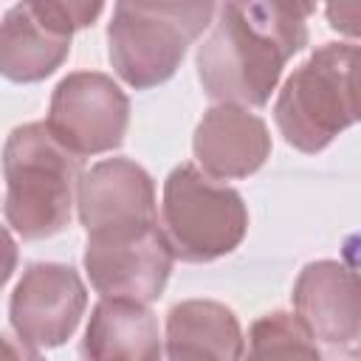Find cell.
<instances>
[{"label": "cell", "mask_w": 361, "mask_h": 361, "mask_svg": "<svg viewBox=\"0 0 361 361\" xmlns=\"http://www.w3.org/2000/svg\"><path fill=\"white\" fill-rule=\"evenodd\" d=\"M313 3H223L197 45V79L217 104L262 107L285 65L307 45Z\"/></svg>", "instance_id": "obj_1"}, {"label": "cell", "mask_w": 361, "mask_h": 361, "mask_svg": "<svg viewBox=\"0 0 361 361\" xmlns=\"http://www.w3.org/2000/svg\"><path fill=\"white\" fill-rule=\"evenodd\" d=\"M3 217L20 240H45L71 223L85 178L73 155L45 121H28L8 133L3 147Z\"/></svg>", "instance_id": "obj_2"}, {"label": "cell", "mask_w": 361, "mask_h": 361, "mask_svg": "<svg viewBox=\"0 0 361 361\" xmlns=\"http://www.w3.org/2000/svg\"><path fill=\"white\" fill-rule=\"evenodd\" d=\"M282 138L299 152H322L361 121V45H319L282 85L274 102Z\"/></svg>", "instance_id": "obj_3"}, {"label": "cell", "mask_w": 361, "mask_h": 361, "mask_svg": "<svg viewBox=\"0 0 361 361\" xmlns=\"http://www.w3.org/2000/svg\"><path fill=\"white\" fill-rule=\"evenodd\" d=\"M217 6L116 3L107 23V56L121 82L135 90L164 85L180 68L186 48L214 23Z\"/></svg>", "instance_id": "obj_4"}, {"label": "cell", "mask_w": 361, "mask_h": 361, "mask_svg": "<svg viewBox=\"0 0 361 361\" xmlns=\"http://www.w3.org/2000/svg\"><path fill=\"white\" fill-rule=\"evenodd\" d=\"M161 228L175 259L214 262L243 243L248 209L237 189L217 183L195 164H180L164 180Z\"/></svg>", "instance_id": "obj_5"}, {"label": "cell", "mask_w": 361, "mask_h": 361, "mask_svg": "<svg viewBox=\"0 0 361 361\" xmlns=\"http://www.w3.org/2000/svg\"><path fill=\"white\" fill-rule=\"evenodd\" d=\"M102 11V3L82 0H34L11 6L0 25L3 76L23 85L51 76L68 59L73 34L87 28Z\"/></svg>", "instance_id": "obj_6"}, {"label": "cell", "mask_w": 361, "mask_h": 361, "mask_svg": "<svg viewBox=\"0 0 361 361\" xmlns=\"http://www.w3.org/2000/svg\"><path fill=\"white\" fill-rule=\"evenodd\" d=\"M172 245L158 223L87 234L82 265L102 299L152 305L172 274Z\"/></svg>", "instance_id": "obj_7"}, {"label": "cell", "mask_w": 361, "mask_h": 361, "mask_svg": "<svg viewBox=\"0 0 361 361\" xmlns=\"http://www.w3.org/2000/svg\"><path fill=\"white\" fill-rule=\"evenodd\" d=\"M48 130L79 158L121 147L130 124V99L102 71H73L51 93Z\"/></svg>", "instance_id": "obj_8"}, {"label": "cell", "mask_w": 361, "mask_h": 361, "mask_svg": "<svg viewBox=\"0 0 361 361\" xmlns=\"http://www.w3.org/2000/svg\"><path fill=\"white\" fill-rule=\"evenodd\" d=\"M87 307V288L65 262H31L8 299L11 330L34 347L65 344Z\"/></svg>", "instance_id": "obj_9"}, {"label": "cell", "mask_w": 361, "mask_h": 361, "mask_svg": "<svg viewBox=\"0 0 361 361\" xmlns=\"http://www.w3.org/2000/svg\"><path fill=\"white\" fill-rule=\"evenodd\" d=\"M293 310L327 347L361 341V271L338 259L307 262L293 282Z\"/></svg>", "instance_id": "obj_10"}, {"label": "cell", "mask_w": 361, "mask_h": 361, "mask_svg": "<svg viewBox=\"0 0 361 361\" xmlns=\"http://www.w3.org/2000/svg\"><path fill=\"white\" fill-rule=\"evenodd\" d=\"M76 212L87 234L158 223L155 180L130 158H104L85 172Z\"/></svg>", "instance_id": "obj_11"}, {"label": "cell", "mask_w": 361, "mask_h": 361, "mask_svg": "<svg viewBox=\"0 0 361 361\" xmlns=\"http://www.w3.org/2000/svg\"><path fill=\"white\" fill-rule=\"evenodd\" d=\"M268 124L240 104H214L195 127L192 149L197 166L214 180L254 175L271 158Z\"/></svg>", "instance_id": "obj_12"}, {"label": "cell", "mask_w": 361, "mask_h": 361, "mask_svg": "<svg viewBox=\"0 0 361 361\" xmlns=\"http://www.w3.org/2000/svg\"><path fill=\"white\" fill-rule=\"evenodd\" d=\"M82 361H161L164 336L149 305L130 299H99L90 310Z\"/></svg>", "instance_id": "obj_13"}, {"label": "cell", "mask_w": 361, "mask_h": 361, "mask_svg": "<svg viewBox=\"0 0 361 361\" xmlns=\"http://www.w3.org/2000/svg\"><path fill=\"white\" fill-rule=\"evenodd\" d=\"M164 344H180L206 353L214 361H240L245 336L231 307L214 299H183L169 307Z\"/></svg>", "instance_id": "obj_14"}, {"label": "cell", "mask_w": 361, "mask_h": 361, "mask_svg": "<svg viewBox=\"0 0 361 361\" xmlns=\"http://www.w3.org/2000/svg\"><path fill=\"white\" fill-rule=\"evenodd\" d=\"M240 361H324V355L296 313L274 310L248 327Z\"/></svg>", "instance_id": "obj_15"}, {"label": "cell", "mask_w": 361, "mask_h": 361, "mask_svg": "<svg viewBox=\"0 0 361 361\" xmlns=\"http://www.w3.org/2000/svg\"><path fill=\"white\" fill-rule=\"evenodd\" d=\"M324 17L333 31L361 39V3H327Z\"/></svg>", "instance_id": "obj_16"}, {"label": "cell", "mask_w": 361, "mask_h": 361, "mask_svg": "<svg viewBox=\"0 0 361 361\" xmlns=\"http://www.w3.org/2000/svg\"><path fill=\"white\" fill-rule=\"evenodd\" d=\"M3 361H45L39 355V347L23 341L17 333L3 336Z\"/></svg>", "instance_id": "obj_17"}, {"label": "cell", "mask_w": 361, "mask_h": 361, "mask_svg": "<svg viewBox=\"0 0 361 361\" xmlns=\"http://www.w3.org/2000/svg\"><path fill=\"white\" fill-rule=\"evenodd\" d=\"M161 361H214L200 350L180 347V344H164V358Z\"/></svg>", "instance_id": "obj_18"}, {"label": "cell", "mask_w": 361, "mask_h": 361, "mask_svg": "<svg viewBox=\"0 0 361 361\" xmlns=\"http://www.w3.org/2000/svg\"><path fill=\"white\" fill-rule=\"evenodd\" d=\"M324 361H361V344H350V347H336Z\"/></svg>", "instance_id": "obj_19"}]
</instances>
